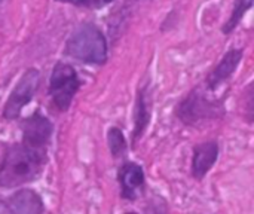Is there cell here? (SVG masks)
<instances>
[{"mask_svg":"<svg viewBox=\"0 0 254 214\" xmlns=\"http://www.w3.org/2000/svg\"><path fill=\"white\" fill-rule=\"evenodd\" d=\"M48 162V152L34 150L22 143L10 144L0 161V188L15 189L36 182Z\"/></svg>","mask_w":254,"mask_h":214,"instance_id":"cell-1","label":"cell"},{"mask_svg":"<svg viewBox=\"0 0 254 214\" xmlns=\"http://www.w3.org/2000/svg\"><path fill=\"white\" fill-rule=\"evenodd\" d=\"M225 100V95L222 98H213L210 91H207L204 85H199L190 89L179 101L176 106V116L183 125L198 128L223 118Z\"/></svg>","mask_w":254,"mask_h":214,"instance_id":"cell-2","label":"cell"},{"mask_svg":"<svg viewBox=\"0 0 254 214\" xmlns=\"http://www.w3.org/2000/svg\"><path fill=\"white\" fill-rule=\"evenodd\" d=\"M64 52L67 57L89 66H103L109 58L106 36L92 22H83L71 31Z\"/></svg>","mask_w":254,"mask_h":214,"instance_id":"cell-3","label":"cell"},{"mask_svg":"<svg viewBox=\"0 0 254 214\" xmlns=\"http://www.w3.org/2000/svg\"><path fill=\"white\" fill-rule=\"evenodd\" d=\"M82 86V80L76 69L64 61H58L49 77L48 94L58 112H67Z\"/></svg>","mask_w":254,"mask_h":214,"instance_id":"cell-4","label":"cell"},{"mask_svg":"<svg viewBox=\"0 0 254 214\" xmlns=\"http://www.w3.org/2000/svg\"><path fill=\"white\" fill-rule=\"evenodd\" d=\"M39 83H40V71L34 67L27 69L19 77V80L16 82V85L13 86V89L10 91L3 106L1 118L7 122L18 119L22 109L33 100L39 88Z\"/></svg>","mask_w":254,"mask_h":214,"instance_id":"cell-5","label":"cell"},{"mask_svg":"<svg viewBox=\"0 0 254 214\" xmlns=\"http://www.w3.org/2000/svg\"><path fill=\"white\" fill-rule=\"evenodd\" d=\"M54 134V124L39 110L25 118L21 124V143L30 149L48 152Z\"/></svg>","mask_w":254,"mask_h":214,"instance_id":"cell-6","label":"cell"},{"mask_svg":"<svg viewBox=\"0 0 254 214\" xmlns=\"http://www.w3.org/2000/svg\"><path fill=\"white\" fill-rule=\"evenodd\" d=\"M118 183L121 198L125 201H137L146 191V176L140 164L127 161L118 170Z\"/></svg>","mask_w":254,"mask_h":214,"instance_id":"cell-7","label":"cell"},{"mask_svg":"<svg viewBox=\"0 0 254 214\" xmlns=\"http://www.w3.org/2000/svg\"><path fill=\"white\" fill-rule=\"evenodd\" d=\"M152 119V91L149 83H144L138 88L134 103V127L131 131V144L132 147L137 146V143L144 136L146 130L150 125Z\"/></svg>","mask_w":254,"mask_h":214,"instance_id":"cell-8","label":"cell"},{"mask_svg":"<svg viewBox=\"0 0 254 214\" xmlns=\"http://www.w3.org/2000/svg\"><path fill=\"white\" fill-rule=\"evenodd\" d=\"M243 57H244L243 49H229L222 57V60L213 67V70L207 74L204 88L210 92H214L219 86H222L225 82H228L232 77V74L235 73V70L238 69Z\"/></svg>","mask_w":254,"mask_h":214,"instance_id":"cell-9","label":"cell"},{"mask_svg":"<svg viewBox=\"0 0 254 214\" xmlns=\"http://www.w3.org/2000/svg\"><path fill=\"white\" fill-rule=\"evenodd\" d=\"M219 152H220V147L216 140L202 142L193 147L190 174L195 180L201 182L211 171V168L219 159Z\"/></svg>","mask_w":254,"mask_h":214,"instance_id":"cell-10","label":"cell"},{"mask_svg":"<svg viewBox=\"0 0 254 214\" xmlns=\"http://www.w3.org/2000/svg\"><path fill=\"white\" fill-rule=\"evenodd\" d=\"M7 206L12 214H43L45 213V204L42 197L28 188L19 189L13 192L9 200Z\"/></svg>","mask_w":254,"mask_h":214,"instance_id":"cell-11","label":"cell"},{"mask_svg":"<svg viewBox=\"0 0 254 214\" xmlns=\"http://www.w3.org/2000/svg\"><path fill=\"white\" fill-rule=\"evenodd\" d=\"M252 6H253V0H234V9L231 12V16L228 18V21L222 25V33L231 34L238 27V24L244 18L246 12L249 9H252Z\"/></svg>","mask_w":254,"mask_h":214,"instance_id":"cell-12","label":"cell"},{"mask_svg":"<svg viewBox=\"0 0 254 214\" xmlns=\"http://www.w3.org/2000/svg\"><path fill=\"white\" fill-rule=\"evenodd\" d=\"M107 146L110 150V155L118 159L127 155L128 152V143L125 140V136L121 128L118 127H110L107 131Z\"/></svg>","mask_w":254,"mask_h":214,"instance_id":"cell-13","label":"cell"},{"mask_svg":"<svg viewBox=\"0 0 254 214\" xmlns=\"http://www.w3.org/2000/svg\"><path fill=\"white\" fill-rule=\"evenodd\" d=\"M243 97L246 98V100H244V116H246V121H247L249 124H253V83H249V85H247V88H246Z\"/></svg>","mask_w":254,"mask_h":214,"instance_id":"cell-14","label":"cell"},{"mask_svg":"<svg viewBox=\"0 0 254 214\" xmlns=\"http://www.w3.org/2000/svg\"><path fill=\"white\" fill-rule=\"evenodd\" d=\"M58 3H68L73 6H79V7H89V9H98V7H104L107 4H110L113 0H55Z\"/></svg>","mask_w":254,"mask_h":214,"instance_id":"cell-15","label":"cell"},{"mask_svg":"<svg viewBox=\"0 0 254 214\" xmlns=\"http://www.w3.org/2000/svg\"><path fill=\"white\" fill-rule=\"evenodd\" d=\"M0 214H12L7 203H4L3 200H0Z\"/></svg>","mask_w":254,"mask_h":214,"instance_id":"cell-16","label":"cell"},{"mask_svg":"<svg viewBox=\"0 0 254 214\" xmlns=\"http://www.w3.org/2000/svg\"><path fill=\"white\" fill-rule=\"evenodd\" d=\"M124 214H138V213H135V212H127V213H124Z\"/></svg>","mask_w":254,"mask_h":214,"instance_id":"cell-17","label":"cell"},{"mask_svg":"<svg viewBox=\"0 0 254 214\" xmlns=\"http://www.w3.org/2000/svg\"><path fill=\"white\" fill-rule=\"evenodd\" d=\"M1 1H3V0H0V3H1Z\"/></svg>","mask_w":254,"mask_h":214,"instance_id":"cell-18","label":"cell"}]
</instances>
